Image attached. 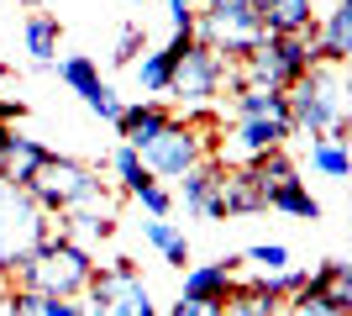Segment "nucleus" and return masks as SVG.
<instances>
[{"mask_svg": "<svg viewBox=\"0 0 352 316\" xmlns=\"http://www.w3.org/2000/svg\"><path fill=\"white\" fill-rule=\"evenodd\" d=\"M95 269H100V264H95V248L63 238V232H47L16 269H6V280L37 290V295H85Z\"/></svg>", "mask_w": 352, "mask_h": 316, "instance_id": "obj_1", "label": "nucleus"}, {"mask_svg": "<svg viewBox=\"0 0 352 316\" xmlns=\"http://www.w3.org/2000/svg\"><path fill=\"white\" fill-rule=\"evenodd\" d=\"M284 105H289V127L305 137L347 132V63H310L284 90Z\"/></svg>", "mask_w": 352, "mask_h": 316, "instance_id": "obj_2", "label": "nucleus"}, {"mask_svg": "<svg viewBox=\"0 0 352 316\" xmlns=\"http://www.w3.org/2000/svg\"><path fill=\"white\" fill-rule=\"evenodd\" d=\"M316 63V27L310 32H263L258 43L232 63L242 85H268V90H289L294 79Z\"/></svg>", "mask_w": 352, "mask_h": 316, "instance_id": "obj_3", "label": "nucleus"}, {"mask_svg": "<svg viewBox=\"0 0 352 316\" xmlns=\"http://www.w3.org/2000/svg\"><path fill=\"white\" fill-rule=\"evenodd\" d=\"M27 196L37 200L47 216L79 211V206H111L116 211V200H111V190H105L100 174L89 164H79V158H63V153H47L43 158V169L27 180Z\"/></svg>", "mask_w": 352, "mask_h": 316, "instance_id": "obj_4", "label": "nucleus"}, {"mask_svg": "<svg viewBox=\"0 0 352 316\" xmlns=\"http://www.w3.org/2000/svg\"><path fill=\"white\" fill-rule=\"evenodd\" d=\"M210 121H216V116H210V105L200 111V116H168V127L142 148L147 174L179 180L184 169H195L200 158H210V153H216V127H210Z\"/></svg>", "mask_w": 352, "mask_h": 316, "instance_id": "obj_5", "label": "nucleus"}, {"mask_svg": "<svg viewBox=\"0 0 352 316\" xmlns=\"http://www.w3.org/2000/svg\"><path fill=\"white\" fill-rule=\"evenodd\" d=\"M79 301H85V316H158V301H153L137 258H111L105 269H95Z\"/></svg>", "mask_w": 352, "mask_h": 316, "instance_id": "obj_6", "label": "nucleus"}, {"mask_svg": "<svg viewBox=\"0 0 352 316\" xmlns=\"http://www.w3.org/2000/svg\"><path fill=\"white\" fill-rule=\"evenodd\" d=\"M47 232H53V216H47L21 185L0 180V274L16 269Z\"/></svg>", "mask_w": 352, "mask_h": 316, "instance_id": "obj_7", "label": "nucleus"}, {"mask_svg": "<svg viewBox=\"0 0 352 316\" xmlns=\"http://www.w3.org/2000/svg\"><path fill=\"white\" fill-rule=\"evenodd\" d=\"M226 79H232V63L221 59V53H210L206 43H190L184 53H179L174 79H168V90H163V95H174L184 111H206V105L221 101Z\"/></svg>", "mask_w": 352, "mask_h": 316, "instance_id": "obj_8", "label": "nucleus"}, {"mask_svg": "<svg viewBox=\"0 0 352 316\" xmlns=\"http://www.w3.org/2000/svg\"><path fill=\"white\" fill-rule=\"evenodd\" d=\"M268 211V190L258 180L252 164H221L216 169V185H210V206L200 222H232V216H258Z\"/></svg>", "mask_w": 352, "mask_h": 316, "instance_id": "obj_9", "label": "nucleus"}, {"mask_svg": "<svg viewBox=\"0 0 352 316\" xmlns=\"http://www.w3.org/2000/svg\"><path fill=\"white\" fill-rule=\"evenodd\" d=\"M289 137H294V127L284 116H236L232 132L216 137V153H210V158H221V164H252L258 153L284 148Z\"/></svg>", "mask_w": 352, "mask_h": 316, "instance_id": "obj_10", "label": "nucleus"}, {"mask_svg": "<svg viewBox=\"0 0 352 316\" xmlns=\"http://www.w3.org/2000/svg\"><path fill=\"white\" fill-rule=\"evenodd\" d=\"M258 37H263V27L252 11H195V43H206L226 63H242V53Z\"/></svg>", "mask_w": 352, "mask_h": 316, "instance_id": "obj_11", "label": "nucleus"}, {"mask_svg": "<svg viewBox=\"0 0 352 316\" xmlns=\"http://www.w3.org/2000/svg\"><path fill=\"white\" fill-rule=\"evenodd\" d=\"M352 59V0H331L326 16H316V63Z\"/></svg>", "mask_w": 352, "mask_h": 316, "instance_id": "obj_12", "label": "nucleus"}, {"mask_svg": "<svg viewBox=\"0 0 352 316\" xmlns=\"http://www.w3.org/2000/svg\"><path fill=\"white\" fill-rule=\"evenodd\" d=\"M195 43V32H174L163 48H142V59L132 63L137 69V85H142L147 95H163L168 90V79H174V63H179V53Z\"/></svg>", "mask_w": 352, "mask_h": 316, "instance_id": "obj_13", "label": "nucleus"}, {"mask_svg": "<svg viewBox=\"0 0 352 316\" xmlns=\"http://www.w3.org/2000/svg\"><path fill=\"white\" fill-rule=\"evenodd\" d=\"M236 264H242V258H232V253L216 258V264H190L179 295H184V301H226L232 285H236Z\"/></svg>", "mask_w": 352, "mask_h": 316, "instance_id": "obj_14", "label": "nucleus"}, {"mask_svg": "<svg viewBox=\"0 0 352 316\" xmlns=\"http://www.w3.org/2000/svg\"><path fill=\"white\" fill-rule=\"evenodd\" d=\"M53 232H63V238L85 242V248H95V242H111V238H116V211H111V206L58 211V216H53Z\"/></svg>", "mask_w": 352, "mask_h": 316, "instance_id": "obj_15", "label": "nucleus"}, {"mask_svg": "<svg viewBox=\"0 0 352 316\" xmlns=\"http://www.w3.org/2000/svg\"><path fill=\"white\" fill-rule=\"evenodd\" d=\"M168 116H174V111H168L163 101H137V105H121L116 132H121V143H126V148H137V153H142L147 143H153V137H158L163 127H168Z\"/></svg>", "mask_w": 352, "mask_h": 316, "instance_id": "obj_16", "label": "nucleus"}, {"mask_svg": "<svg viewBox=\"0 0 352 316\" xmlns=\"http://www.w3.org/2000/svg\"><path fill=\"white\" fill-rule=\"evenodd\" d=\"M21 43H27V53H32V63H37V69H53V63H58V43H63L58 16L32 6L27 21H21Z\"/></svg>", "mask_w": 352, "mask_h": 316, "instance_id": "obj_17", "label": "nucleus"}, {"mask_svg": "<svg viewBox=\"0 0 352 316\" xmlns=\"http://www.w3.org/2000/svg\"><path fill=\"white\" fill-rule=\"evenodd\" d=\"M47 153H53V148H47L43 137H32V132H21V127H11V132H6V180L27 190V180L43 169Z\"/></svg>", "mask_w": 352, "mask_h": 316, "instance_id": "obj_18", "label": "nucleus"}, {"mask_svg": "<svg viewBox=\"0 0 352 316\" xmlns=\"http://www.w3.org/2000/svg\"><path fill=\"white\" fill-rule=\"evenodd\" d=\"M263 32H310L316 27V6L310 0H248Z\"/></svg>", "mask_w": 352, "mask_h": 316, "instance_id": "obj_19", "label": "nucleus"}, {"mask_svg": "<svg viewBox=\"0 0 352 316\" xmlns=\"http://www.w3.org/2000/svg\"><path fill=\"white\" fill-rule=\"evenodd\" d=\"M268 211L294 216V222H321V200L305 190V180H300V174H284L279 185H268Z\"/></svg>", "mask_w": 352, "mask_h": 316, "instance_id": "obj_20", "label": "nucleus"}, {"mask_svg": "<svg viewBox=\"0 0 352 316\" xmlns=\"http://www.w3.org/2000/svg\"><path fill=\"white\" fill-rule=\"evenodd\" d=\"M279 311H284V301L258 274H252V280H236L232 295H226V316H279Z\"/></svg>", "mask_w": 352, "mask_h": 316, "instance_id": "obj_21", "label": "nucleus"}, {"mask_svg": "<svg viewBox=\"0 0 352 316\" xmlns=\"http://www.w3.org/2000/svg\"><path fill=\"white\" fill-rule=\"evenodd\" d=\"M216 169H221V158H200L195 169H184V174H179V196H174V206H184L190 216H206V206H210V185H216Z\"/></svg>", "mask_w": 352, "mask_h": 316, "instance_id": "obj_22", "label": "nucleus"}, {"mask_svg": "<svg viewBox=\"0 0 352 316\" xmlns=\"http://www.w3.org/2000/svg\"><path fill=\"white\" fill-rule=\"evenodd\" d=\"M142 238H147L153 253H163V264H174V269L190 264V242H184V232H179L168 216H147V222H142Z\"/></svg>", "mask_w": 352, "mask_h": 316, "instance_id": "obj_23", "label": "nucleus"}, {"mask_svg": "<svg viewBox=\"0 0 352 316\" xmlns=\"http://www.w3.org/2000/svg\"><path fill=\"white\" fill-rule=\"evenodd\" d=\"M232 116H284V121H289V105H284V90H268V85H236V90H232Z\"/></svg>", "mask_w": 352, "mask_h": 316, "instance_id": "obj_24", "label": "nucleus"}, {"mask_svg": "<svg viewBox=\"0 0 352 316\" xmlns=\"http://www.w3.org/2000/svg\"><path fill=\"white\" fill-rule=\"evenodd\" d=\"M310 169H316V174H326V180H347V174H352L347 137H342V132L310 137Z\"/></svg>", "mask_w": 352, "mask_h": 316, "instance_id": "obj_25", "label": "nucleus"}, {"mask_svg": "<svg viewBox=\"0 0 352 316\" xmlns=\"http://www.w3.org/2000/svg\"><path fill=\"white\" fill-rule=\"evenodd\" d=\"M105 169H111V174L121 180V196H126V200H132V196L142 190L147 180H158V174H147L142 153H137V148H126V143H121L116 153H105Z\"/></svg>", "mask_w": 352, "mask_h": 316, "instance_id": "obj_26", "label": "nucleus"}, {"mask_svg": "<svg viewBox=\"0 0 352 316\" xmlns=\"http://www.w3.org/2000/svg\"><path fill=\"white\" fill-rule=\"evenodd\" d=\"M53 69H58V79L69 85L74 95H79V101H85V95L100 85V69H95V59H89V53H69V59H58Z\"/></svg>", "mask_w": 352, "mask_h": 316, "instance_id": "obj_27", "label": "nucleus"}, {"mask_svg": "<svg viewBox=\"0 0 352 316\" xmlns=\"http://www.w3.org/2000/svg\"><path fill=\"white\" fill-rule=\"evenodd\" d=\"M279 316H342V311H337V306H331V301L321 295L316 274H305V285H300V290L289 295V301H284V311H279Z\"/></svg>", "mask_w": 352, "mask_h": 316, "instance_id": "obj_28", "label": "nucleus"}, {"mask_svg": "<svg viewBox=\"0 0 352 316\" xmlns=\"http://www.w3.org/2000/svg\"><path fill=\"white\" fill-rule=\"evenodd\" d=\"M242 264H252V269H258V274L289 269V248H284V242H252L248 253H242Z\"/></svg>", "mask_w": 352, "mask_h": 316, "instance_id": "obj_29", "label": "nucleus"}, {"mask_svg": "<svg viewBox=\"0 0 352 316\" xmlns=\"http://www.w3.org/2000/svg\"><path fill=\"white\" fill-rule=\"evenodd\" d=\"M142 48H147V27H142V21H126V27H121V37H116V53H111V59H116L121 69H132Z\"/></svg>", "mask_w": 352, "mask_h": 316, "instance_id": "obj_30", "label": "nucleus"}, {"mask_svg": "<svg viewBox=\"0 0 352 316\" xmlns=\"http://www.w3.org/2000/svg\"><path fill=\"white\" fill-rule=\"evenodd\" d=\"M132 200H137V206L147 211V216H168V211H174V190H168L163 180H147V185L137 190Z\"/></svg>", "mask_w": 352, "mask_h": 316, "instance_id": "obj_31", "label": "nucleus"}, {"mask_svg": "<svg viewBox=\"0 0 352 316\" xmlns=\"http://www.w3.org/2000/svg\"><path fill=\"white\" fill-rule=\"evenodd\" d=\"M85 105H89V116H100V121H111V127H116V116H121V95L111 90V85H95V90L85 95Z\"/></svg>", "mask_w": 352, "mask_h": 316, "instance_id": "obj_32", "label": "nucleus"}, {"mask_svg": "<svg viewBox=\"0 0 352 316\" xmlns=\"http://www.w3.org/2000/svg\"><path fill=\"white\" fill-rule=\"evenodd\" d=\"M32 295H37V290H32ZM32 311L37 316H85V301H79V295H37Z\"/></svg>", "mask_w": 352, "mask_h": 316, "instance_id": "obj_33", "label": "nucleus"}, {"mask_svg": "<svg viewBox=\"0 0 352 316\" xmlns=\"http://www.w3.org/2000/svg\"><path fill=\"white\" fill-rule=\"evenodd\" d=\"M168 316H226V301H184V295H179V301L168 306Z\"/></svg>", "mask_w": 352, "mask_h": 316, "instance_id": "obj_34", "label": "nucleus"}, {"mask_svg": "<svg viewBox=\"0 0 352 316\" xmlns=\"http://www.w3.org/2000/svg\"><path fill=\"white\" fill-rule=\"evenodd\" d=\"M163 6H168L174 32H195V11H200V0H163Z\"/></svg>", "mask_w": 352, "mask_h": 316, "instance_id": "obj_35", "label": "nucleus"}, {"mask_svg": "<svg viewBox=\"0 0 352 316\" xmlns=\"http://www.w3.org/2000/svg\"><path fill=\"white\" fill-rule=\"evenodd\" d=\"M200 11H248V0H200Z\"/></svg>", "mask_w": 352, "mask_h": 316, "instance_id": "obj_36", "label": "nucleus"}, {"mask_svg": "<svg viewBox=\"0 0 352 316\" xmlns=\"http://www.w3.org/2000/svg\"><path fill=\"white\" fill-rule=\"evenodd\" d=\"M16 121H0V180H6V132H11Z\"/></svg>", "mask_w": 352, "mask_h": 316, "instance_id": "obj_37", "label": "nucleus"}, {"mask_svg": "<svg viewBox=\"0 0 352 316\" xmlns=\"http://www.w3.org/2000/svg\"><path fill=\"white\" fill-rule=\"evenodd\" d=\"M16 6H37V0H16Z\"/></svg>", "mask_w": 352, "mask_h": 316, "instance_id": "obj_38", "label": "nucleus"}, {"mask_svg": "<svg viewBox=\"0 0 352 316\" xmlns=\"http://www.w3.org/2000/svg\"><path fill=\"white\" fill-rule=\"evenodd\" d=\"M126 6H147V0H126Z\"/></svg>", "mask_w": 352, "mask_h": 316, "instance_id": "obj_39", "label": "nucleus"}, {"mask_svg": "<svg viewBox=\"0 0 352 316\" xmlns=\"http://www.w3.org/2000/svg\"><path fill=\"white\" fill-rule=\"evenodd\" d=\"M310 6H321V0H310Z\"/></svg>", "mask_w": 352, "mask_h": 316, "instance_id": "obj_40", "label": "nucleus"}, {"mask_svg": "<svg viewBox=\"0 0 352 316\" xmlns=\"http://www.w3.org/2000/svg\"><path fill=\"white\" fill-rule=\"evenodd\" d=\"M0 74H6V63H0Z\"/></svg>", "mask_w": 352, "mask_h": 316, "instance_id": "obj_41", "label": "nucleus"}]
</instances>
